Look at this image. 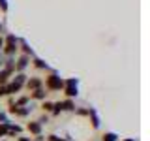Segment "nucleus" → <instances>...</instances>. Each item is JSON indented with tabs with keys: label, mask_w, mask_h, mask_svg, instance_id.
Returning <instances> with one entry per match:
<instances>
[{
	"label": "nucleus",
	"mask_w": 150,
	"mask_h": 141,
	"mask_svg": "<svg viewBox=\"0 0 150 141\" xmlns=\"http://www.w3.org/2000/svg\"><path fill=\"white\" fill-rule=\"evenodd\" d=\"M43 88L47 92H60L64 88V77H60L58 72L53 70L49 75H45V81H43Z\"/></svg>",
	"instance_id": "obj_1"
},
{
	"label": "nucleus",
	"mask_w": 150,
	"mask_h": 141,
	"mask_svg": "<svg viewBox=\"0 0 150 141\" xmlns=\"http://www.w3.org/2000/svg\"><path fill=\"white\" fill-rule=\"evenodd\" d=\"M19 53V38L15 34H8L4 38V47H2V55L4 56H15Z\"/></svg>",
	"instance_id": "obj_2"
},
{
	"label": "nucleus",
	"mask_w": 150,
	"mask_h": 141,
	"mask_svg": "<svg viewBox=\"0 0 150 141\" xmlns=\"http://www.w3.org/2000/svg\"><path fill=\"white\" fill-rule=\"evenodd\" d=\"M62 92H64V96L68 98V100L77 98V94H79V79H77V77L64 79V88H62Z\"/></svg>",
	"instance_id": "obj_3"
},
{
	"label": "nucleus",
	"mask_w": 150,
	"mask_h": 141,
	"mask_svg": "<svg viewBox=\"0 0 150 141\" xmlns=\"http://www.w3.org/2000/svg\"><path fill=\"white\" fill-rule=\"evenodd\" d=\"M28 64H30V56L19 55L17 58H15V68H13V73H23L28 68Z\"/></svg>",
	"instance_id": "obj_4"
},
{
	"label": "nucleus",
	"mask_w": 150,
	"mask_h": 141,
	"mask_svg": "<svg viewBox=\"0 0 150 141\" xmlns=\"http://www.w3.org/2000/svg\"><path fill=\"white\" fill-rule=\"evenodd\" d=\"M41 87H43V79L38 77V75H32V77H28L26 83H25V88H26L28 92L36 90V88H41Z\"/></svg>",
	"instance_id": "obj_5"
},
{
	"label": "nucleus",
	"mask_w": 150,
	"mask_h": 141,
	"mask_svg": "<svg viewBox=\"0 0 150 141\" xmlns=\"http://www.w3.org/2000/svg\"><path fill=\"white\" fill-rule=\"evenodd\" d=\"M19 51H21V55H26V56H36L34 55V49H32L30 45H28V41L25 40V38H19Z\"/></svg>",
	"instance_id": "obj_6"
},
{
	"label": "nucleus",
	"mask_w": 150,
	"mask_h": 141,
	"mask_svg": "<svg viewBox=\"0 0 150 141\" xmlns=\"http://www.w3.org/2000/svg\"><path fill=\"white\" fill-rule=\"evenodd\" d=\"M47 96H49V92H47L45 88L41 87V88H36V90H32L28 98H30V100H38V102H45Z\"/></svg>",
	"instance_id": "obj_7"
},
{
	"label": "nucleus",
	"mask_w": 150,
	"mask_h": 141,
	"mask_svg": "<svg viewBox=\"0 0 150 141\" xmlns=\"http://www.w3.org/2000/svg\"><path fill=\"white\" fill-rule=\"evenodd\" d=\"M88 119H90L94 130H98V128L101 126V119H100V115L96 113V109H94V107H88Z\"/></svg>",
	"instance_id": "obj_8"
},
{
	"label": "nucleus",
	"mask_w": 150,
	"mask_h": 141,
	"mask_svg": "<svg viewBox=\"0 0 150 141\" xmlns=\"http://www.w3.org/2000/svg\"><path fill=\"white\" fill-rule=\"evenodd\" d=\"M32 66H34L36 70H45V72H49V73L53 72V70L49 68V64H47L43 58H40V56H32Z\"/></svg>",
	"instance_id": "obj_9"
},
{
	"label": "nucleus",
	"mask_w": 150,
	"mask_h": 141,
	"mask_svg": "<svg viewBox=\"0 0 150 141\" xmlns=\"http://www.w3.org/2000/svg\"><path fill=\"white\" fill-rule=\"evenodd\" d=\"M26 132H28L30 135H34V137H36V135L41 134V124H40L38 120H30V122L26 124Z\"/></svg>",
	"instance_id": "obj_10"
},
{
	"label": "nucleus",
	"mask_w": 150,
	"mask_h": 141,
	"mask_svg": "<svg viewBox=\"0 0 150 141\" xmlns=\"http://www.w3.org/2000/svg\"><path fill=\"white\" fill-rule=\"evenodd\" d=\"M23 134V126H19V124H13V122H8V135L6 137H13V135H21Z\"/></svg>",
	"instance_id": "obj_11"
},
{
	"label": "nucleus",
	"mask_w": 150,
	"mask_h": 141,
	"mask_svg": "<svg viewBox=\"0 0 150 141\" xmlns=\"http://www.w3.org/2000/svg\"><path fill=\"white\" fill-rule=\"evenodd\" d=\"M58 105H60V111H75V102L73 100H68V98H66V100H60L58 102Z\"/></svg>",
	"instance_id": "obj_12"
},
{
	"label": "nucleus",
	"mask_w": 150,
	"mask_h": 141,
	"mask_svg": "<svg viewBox=\"0 0 150 141\" xmlns=\"http://www.w3.org/2000/svg\"><path fill=\"white\" fill-rule=\"evenodd\" d=\"M53 105H54V102H49V100H45V102H41V111L45 113V115H51V111H53Z\"/></svg>",
	"instance_id": "obj_13"
},
{
	"label": "nucleus",
	"mask_w": 150,
	"mask_h": 141,
	"mask_svg": "<svg viewBox=\"0 0 150 141\" xmlns=\"http://www.w3.org/2000/svg\"><path fill=\"white\" fill-rule=\"evenodd\" d=\"M101 141H118V135H116L115 132H105V134L101 135Z\"/></svg>",
	"instance_id": "obj_14"
},
{
	"label": "nucleus",
	"mask_w": 150,
	"mask_h": 141,
	"mask_svg": "<svg viewBox=\"0 0 150 141\" xmlns=\"http://www.w3.org/2000/svg\"><path fill=\"white\" fill-rule=\"evenodd\" d=\"M9 122V120H8ZM8 122H0V139L8 135Z\"/></svg>",
	"instance_id": "obj_15"
},
{
	"label": "nucleus",
	"mask_w": 150,
	"mask_h": 141,
	"mask_svg": "<svg viewBox=\"0 0 150 141\" xmlns=\"http://www.w3.org/2000/svg\"><path fill=\"white\" fill-rule=\"evenodd\" d=\"M75 115H79V117H88V107H75Z\"/></svg>",
	"instance_id": "obj_16"
},
{
	"label": "nucleus",
	"mask_w": 150,
	"mask_h": 141,
	"mask_svg": "<svg viewBox=\"0 0 150 141\" xmlns=\"http://www.w3.org/2000/svg\"><path fill=\"white\" fill-rule=\"evenodd\" d=\"M45 141H66V137H60V135H56V134H49L45 137Z\"/></svg>",
	"instance_id": "obj_17"
},
{
	"label": "nucleus",
	"mask_w": 150,
	"mask_h": 141,
	"mask_svg": "<svg viewBox=\"0 0 150 141\" xmlns=\"http://www.w3.org/2000/svg\"><path fill=\"white\" fill-rule=\"evenodd\" d=\"M0 9H2V13L8 11V0H0Z\"/></svg>",
	"instance_id": "obj_18"
},
{
	"label": "nucleus",
	"mask_w": 150,
	"mask_h": 141,
	"mask_svg": "<svg viewBox=\"0 0 150 141\" xmlns=\"http://www.w3.org/2000/svg\"><path fill=\"white\" fill-rule=\"evenodd\" d=\"M38 122H40L41 126H43V124H47V122H49V115H43V117H40V119H38Z\"/></svg>",
	"instance_id": "obj_19"
},
{
	"label": "nucleus",
	"mask_w": 150,
	"mask_h": 141,
	"mask_svg": "<svg viewBox=\"0 0 150 141\" xmlns=\"http://www.w3.org/2000/svg\"><path fill=\"white\" fill-rule=\"evenodd\" d=\"M0 122H8V117H6V113L2 109H0Z\"/></svg>",
	"instance_id": "obj_20"
},
{
	"label": "nucleus",
	"mask_w": 150,
	"mask_h": 141,
	"mask_svg": "<svg viewBox=\"0 0 150 141\" xmlns=\"http://www.w3.org/2000/svg\"><path fill=\"white\" fill-rule=\"evenodd\" d=\"M0 98H6V87L0 85Z\"/></svg>",
	"instance_id": "obj_21"
},
{
	"label": "nucleus",
	"mask_w": 150,
	"mask_h": 141,
	"mask_svg": "<svg viewBox=\"0 0 150 141\" xmlns=\"http://www.w3.org/2000/svg\"><path fill=\"white\" fill-rule=\"evenodd\" d=\"M17 141H32V137H26V135H19Z\"/></svg>",
	"instance_id": "obj_22"
},
{
	"label": "nucleus",
	"mask_w": 150,
	"mask_h": 141,
	"mask_svg": "<svg viewBox=\"0 0 150 141\" xmlns=\"http://www.w3.org/2000/svg\"><path fill=\"white\" fill-rule=\"evenodd\" d=\"M2 47H4V38L0 36V55H2Z\"/></svg>",
	"instance_id": "obj_23"
},
{
	"label": "nucleus",
	"mask_w": 150,
	"mask_h": 141,
	"mask_svg": "<svg viewBox=\"0 0 150 141\" xmlns=\"http://www.w3.org/2000/svg\"><path fill=\"white\" fill-rule=\"evenodd\" d=\"M4 30H6V28H4V25L0 23V36H4Z\"/></svg>",
	"instance_id": "obj_24"
},
{
	"label": "nucleus",
	"mask_w": 150,
	"mask_h": 141,
	"mask_svg": "<svg viewBox=\"0 0 150 141\" xmlns=\"http://www.w3.org/2000/svg\"><path fill=\"white\" fill-rule=\"evenodd\" d=\"M122 141H135V139H122Z\"/></svg>",
	"instance_id": "obj_25"
}]
</instances>
